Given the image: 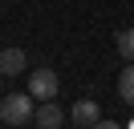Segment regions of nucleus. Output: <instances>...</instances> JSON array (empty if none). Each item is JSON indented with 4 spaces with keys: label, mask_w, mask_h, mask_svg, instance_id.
I'll use <instances>...</instances> for the list:
<instances>
[{
    "label": "nucleus",
    "mask_w": 134,
    "mask_h": 129,
    "mask_svg": "<svg viewBox=\"0 0 134 129\" xmlns=\"http://www.w3.org/2000/svg\"><path fill=\"white\" fill-rule=\"evenodd\" d=\"M69 121H73L77 129H106V125H110V121L102 117L98 101H77L73 109H69Z\"/></svg>",
    "instance_id": "7ed1b4c3"
},
{
    "label": "nucleus",
    "mask_w": 134,
    "mask_h": 129,
    "mask_svg": "<svg viewBox=\"0 0 134 129\" xmlns=\"http://www.w3.org/2000/svg\"><path fill=\"white\" fill-rule=\"evenodd\" d=\"M57 89H61V77L53 69H33V73H29V93H33L37 101H53Z\"/></svg>",
    "instance_id": "f03ea898"
},
{
    "label": "nucleus",
    "mask_w": 134,
    "mask_h": 129,
    "mask_svg": "<svg viewBox=\"0 0 134 129\" xmlns=\"http://www.w3.org/2000/svg\"><path fill=\"white\" fill-rule=\"evenodd\" d=\"M118 97L134 105V61H126V69L118 73Z\"/></svg>",
    "instance_id": "423d86ee"
},
{
    "label": "nucleus",
    "mask_w": 134,
    "mask_h": 129,
    "mask_svg": "<svg viewBox=\"0 0 134 129\" xmlns=\"http://www.w3.org/2000/svg\"><path fill=\"white\" fill-rule=\"evenodd\" d=\"M33 105L37 97L33 93H8V97H0V121L4 125H33Z\"/></svg>",
    "instance_id": "f257e3e1"
},
{
    "label": "nucleus",
    "mask_w": 134,
    "mask_h": 129,
    "mask_svg": "<svg viewBox=\"0 0 134 129\" xmlns=\"http://www.w3.org/2000/svg\"><path fill=\"white\" fill-rule=\"evenodd\" d=\"M114 44H118V53H122V61H134V28H122Z\"/></svg>",
    "instance_id": "0eeeda50"
},
{
    "label": "nucleus",
    "mask_w": 134,
    "mask_h": 129,
    "mask_svg": "<svg viewBox=\"0 0 134 129\" xmlns=\"http://www.w3.org/2000/svg\"><path fill=\"white\" fill-rule=\"evenodd\" d=\"M33 125H41V129H57V125H65V113H61V105H57V101H37Z\"/></svg>",
    "instance_id": "20e7f679"
},
{
    "label": "nucleus",
    "mask_w": 134,
    "mask_h": 129,
    "mask_svg": "<svg viewBox=\"0 0 134 129\" xmlns=\"http://www.w3.org/2000/svg\"><path fill=\"white\" fill-rule=\"evenodd\" d=\"M25 64H29L25 48H0V73H4V77H16V73H25Z\"/></svg>",
    "instance_id": "39448f33"
},
{
    "label": "nucleus",
    "mask_w": 134,
    "mask_h": 129,
    "mask_svg": "<svg viewBox=\"0 0 134 129\" xmlns=\"http://www.w3.org/2000/svg\"><path fill=\"white\" fill-rule=\"evenodd\" d=\"M130 125H134V121H130Z\"/></svg>",
    "instance_id": "1a4fd4ad"
},
{
    "label": "nucleus",
    "mask_w": 134,
    "mask_h": 129,
    "mask_svg": "<svg viewBox=\"0 0 134 129\" xmlns=\"http://www.w3.org/2000/svg\"><path fill=\"white\" fill-rule=\"evenodd\" d=\"M0 89H4V73H0ZM0 97H4V93H0Z\"/></svg>",
    "instance_id": "6e6552de"
}]
</instances>
